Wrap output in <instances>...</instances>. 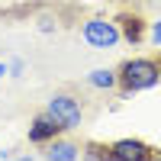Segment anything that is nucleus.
<instances>
[{
	"mask_svg": "<svg viewBox=\"0 0 161 161\" xmlns=\"http://www.w3.org/2000/svg\"><path fill=\"white\" fill-rule=\"evenodd\" d=\"M119 90L123 93H142L161 84V58L155 55H132L116 68Z\"/></svg>",
	"mask_w": 161,
	"mask_h": 161,
	"instance_id": "obj_1",
	"label": "nucleus"
},
{
	"mask_svg": "<svg viewBox=\"0 0 161 161\" xmlns=\"http://www.w3.org/2000/svg\"><path fill=\"white\" fill-rule=\"evenodd\" d=\"M45 113L61 126V132H71V129H77L80 123H84V103H80L74 93H64V90H58V93L48 97Z\"/></svg>",
	"mask_w": 161,
	"mask_h": 161,
	"instance_id": "obj_2",
	"label": "nucleus"
},
{
	"mask_svg": "<svg viewBox=\"0 0 161 161\" xmlns=\"http://www.w3.org/2000/svg\"><path fill=\"white\" fill-rule=\"evenodd\" d=\"M80 36H84V42L90 48H113L123 42L116 19H106V16H87L80 23Z\"/></svg>",
	"mask_w": 161,
	"mask_h": 161,
	"instance_id": "obj_3",
	"label": "nucleus"
},
{
	"mask_svg": "<svg viewBox=\"0 0 161 161\" xmlns=\"http://www.w3.org/2000/svg\"><path fill=\"white\" fill-rule=\"evenodd\" d=\"M26 136H29V142H32V145L45 148L48 142H55L58 136H64V132H61V126L55 123V119H52V116L42 110V113H36V116H32V123H29V132H26Z\"/></svg>",
	"mask_w": 161,
	"mask_h": 161,
	"instance_id": "obj_4",
	"label": "nucleus"
},
{
	"mask_svg": "<svg viewBox=\"0 0 161 161\" xmlns=\"http://www.w3.org/2000/svg\"><path fill=\"white\" fill-rule=\"evenodd\" d=\"M116 161H155V148L142 139H116L110 142Z\"/></svg>",
	"mask_w": 161,
	"mask_h": 161,
	"instance_id": "obj_5",
	"label": "nucleus"
},
{
	"mask_svg": "<svg viewBox=\"0 0 161 161\" xmlns=\"http://www.w3.org/2000/svg\"><path fill=\"white\" fill-rule=\"evenodd\" d=\"M116 26H119L123 42H132V45L145 42V36H148V23H145L139 13H119V16H116Z\"/></svg>",
	"mask_w": 161,
	"mask_h": 161,
	"instance_id": "obj_6",
	"label": "nucleus"
},
{
	"mask_svg": "<svg viewBox=\"0 0 161 161\" xmlns=\"http://www.w3.org/2000/svg\"><path fill=\"white\" fill-rule=\"evenodd\" d=\"M42 158H45V161H77V158H84V145H77L74 139L58 136L55 142H48V145H45Z\"/></svg>",
	"mask_w": 161,
	"mask_h": 161,
	"instance_id": "obj_7",
	"label": "nucleus"
},
{
	"mask_svg": "<svg viewBox=\"0 0 161 161\" xmlns=\"http://www.w3.org/2000/svg\"><path fill=\"white\" fill-rule=\"evenodd\" d=\"M87 84L97 87V90H116V87H119L116 68H93V71L87 74Z\"/></svg>",
	"mask_w": 161,
	"mask_h": 161,
	"instance_id": "obj_8",
	"label": "nucleus"
},
{
	"mask_svg": "<svg viewBox=\"0 0 161 161\" xmlns=\"http://www.w3.org/2000/svg\"><path fill=\"white\" fill-rule=\"evenodd\" d=\"M84 158H87V161H116L113 148H110V145H103V142H87V145H84Z\"/></svg>",
	"mask_w": 161,
	"mask_h": 161,
	"instance_id": "obj_9",
	"label": "nucleus"
},
{
	"mask_svg": "<svg viewBox=\"0 0 161 161\" xmlns=\"http://www.w3.org/2000/svg\"><path fill=\"white\" fill-rule=\"evenodd\" d=\"M148 39H152V45H158V48H161V19L148 23Z\"/></svg>",
	"mask_w": 161,
	"mask_h": 161,
	"instance_id": "obj_10",
	"label": "nucleus"
},
{
	"mask_svg": "<svg viewBox=\"0 0 161 161\" xmlns=\"http://www.w3.org/2000/svg\"><path fill=\"white\" fill-rule=\"evenodd\" d=\"M7 68H10V74H13V77H23V71H26V64H23V58H13V61L7 64Z\"/></svg>",
	"mask_w": 161,
	"mask_h": 161,
	"instance_id": "obj_11",
	"label": "nucleus"
},
{
	"mask_svg": "<svg viewBox=\"0 0 161 161\" xmlns=\"http://www.w3.org/2000/svg\"><path fill=\"white\" fill-rule=\"evenodd\" d=\"M3 74H10V68H7L3 61H0V80H3Z\"/></svg>",
	"mask_w": 161,
	"mask_h": 161,
	"instance_id": "obj_12",
	"label": "nucleus"
},
{
	"mask_svg": "<svg viewBox=\"0 0 161 161\" xmlns=\"http://www.w3.org/2000/svg\"><path fill=\"white\" fill-rule=\"evenodd\" d=\"M16 161H32V155H19V158H16Z\"/></svg>",
	"mask_w": 161,
	"mask_h": 161,
	"instance_id": "obj_13",
	"label": "nucleus"
}]
</instances>
